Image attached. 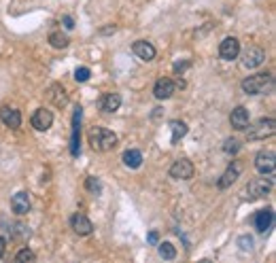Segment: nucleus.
<instances>
[{
  "label": "nucleus",
  "instance_id": "f257e3e1",
  "mask_svg": "<svg viewBox=\"0 0 276 263\" xmlns=\"http://www.w3.org/2000/svg\"><path fill=\"white\" fill-rule=\"evenodd\" d=\"M90 144L94 151H100V153L113 151L117 147V134L106 130V128H94L90 132Z\"/></svg>",
  "mask_w": 276,
  "mask_h": 263
},
{
  "label": "nucleus",
  "instance_id": "f03ea898",
  "mask_svg": "<svg viewBox=\"0 0 276 263\" xmlns=\"http://www.w3.org/2000/svg\"><path fill=\"white\" fill-rule=\"evenodd\" d=\"M268 89H272V75L268 72H259L242 81V92L248 96H257V94H265Z\"/></svg>",
  "mask_w": 276,
  "mask_h": 263
},
{
  "label": "nucleus",
  "instance_id": "7ed1b4c3",
  "mask_svg": "<svg viewBox=\"0 0 276 263\" xmlns=\"http://www.w3.org/2000/svg\"><path fill=\"white\" fill-rule=\"evenodd\" d=\"M274 132H276V121L272 117H265V119H259L255 125H251L246 130V136H248V140H265L270 136H274Z\"/></svg>",
  "mask_w": 276,
  "mask_h": 263
},
{
  "label": "nucleus",
  "instance_id": "20e7f679",
  "mask_svg": "<svg viewBox=\"0 0 276 263\" xmlns=\"http://www.w3.org/2000/svg\"><path fill=\"white\" fill-rule=\"evenodd\" d=\"M276 155H274V151H259L257 153V157H255V168L259 174H272L274 168H276Z\"/></svg>",
  "mask_w": 276,
  "mask_h": 263
},
{
  "label": "nucleus",
  "instance_id": "39448f33",
  "mask_svg": "<svg viewBox=\"0 0 276 263\" xmlns=\"http://www.w3.org/2000/svg\"><path fill=\"white\" fill-rule=\"evenodd\" d=\"M263 62H265V53H263V49H259V47H248V49L242 53V66L248 68V70L259 68Z\"/></svg>",
  "mask_w": 276,
  "mask_h": 263
},
{
  "label": "nucleus",
  "instance_id": "423d86ee",
  "mask_svg": "<svg viewBox=\"0 0 276 263\" xmlns=\"http://www.w3.org/2000/svg\"><path fill=\"white\" fill-rule=\"evenodd\" d=\"M270 189H272V180H265V178H255L248 183L246 187V197L248 199H259L263 197L265 193H270Z\"/></svg>",
  "mask_w": 276,
  "mask_h": 263
},
{
  "label": "nucleus",
  "instance_id": "0eeeda50",
  "mask_svg": "<svg viewBox=\"0 0 276 263\" xmlns=\"http://www.w3.org/2000/svg\"><path fill=\"white\" fill-rule=\"evenodd\" d=\"M170 176L176 180H189L193 176V164L189 159H176L170 166Z\"/></svg>",
  "mask_w": 276,
  "mask_h": 263
},
{
  "label": "nucleus",
  "instance_id": "6e6552de",
  "mask_svg": "<svg viewBox=\"0 0 276 263\" xmlns=\"http://www.w3.org/2000/svg\"><path fill=\"white\" fill-rule=\"evenodd\" d=\"M219 56H221V60H227V62L236 60L240 56V43H238V39H234V36H227V39L219 45Z\"/></svg>",
  "mask_w": 276,
  "mask_h": 263
},
{
  "label": "nucleus",
  "instance_id": "1a4fd4ad",
  "mask_svg": "<svg viewBox=\"0 0 276 263\" xmlns=\"http://www.w3.org/2000/svg\"><path fill=\"white\" fill-rule=\"evenodd\" d=\"M79 134H81V106H77L75 115H73V138H70V153H73V157H77L79 153H81Z\"/></svg>",
  "mask_w": 276,
  "mask_h": 263
},
{
  "label": "nucleus",
  "instance_id": "9d476101",
  "mask_svg": "<svg viewBox=\"0 0 276 263\" xmlns=\"http://www.w3.org/2000/svg\"><path fill=\"white\" fill-rule=\"evenodd\" d=\"M51 123H53L51 111H47V108H39V111H34V115H32V128L34 130L47 132L51 128Z\"/></svg>",
  "mask_w": 276,
  "mask_h": 263
},
{
  "label": "nucleus",
  "instance_id": "9b49d317",
  "mask_svg": "<svg viewBox=\"0 0 276 263\" xmlns=\"http://www.w3.org/2000/svg\"><path fill=\"white\" fill-rule=\"evenodd\" d=\"M11 208H13V212L15 214H28L30 212V193H26V191H20V193H15L11 197Z\"/></svg>",
  "mask_w": 276,
  "mask_h": 263
},
{
  "label": "nucleus",
  "instance_id": "f8f14e48",
  "mask_svg": "<svg viewBox=\"0 0 276 263\" xmlns=\"http://www.w3.org/2000/svg\"><path fill=\"white\" fill-rule=\"evenodd\" d=\"M70 225H73L75 233H79V235H90L94 231V223L87 219L85 214H81V212H77L73 219H70Z\"/></svg>",
  "mask_w": 276,
  "mask_h": 263
},
{
  "label": "nucleus",
  "instance_id": "ddd939ff",
  "mask_svg": "<svg viewBox=\"0 0 276 263\" xmlns=\"http://www.w3.org/2000/svg\"><path fill=\"white\" fill-rule=\"evenodd\" d=\"M229 123L234 130H246L248 128V111L244 106H236L229 115Z\"/></svg>",
  "mask_w": 276,
  "mask_h": 263
},
{
  "label": "nucleus",
  "instance_id": "4468645a",
  "mask_svg": "<svg viewBox=\"0 0 276 263\" xmlns=\"http://www.w3.org/2000/svg\"><path fill=\"white\" fill-rule=\"evenodd\" d=\"M0 119H3V123L7 125V128H20L22 125V113L15 111V108H11V106H3L0 108Z\"/></svg>",
  "mask_w": 276,
  "mask_h": 263
},
{
  "label": "nucleus",
  "instance_id": "2eb2a0df",
  "mask_svg": "<svg viewBox=\"0 0 276 263\" xmlns=\"http://www.w3.org/2000/svg\"><path fill=\"white\" fill-rule=\"evenodd\" d=\"M174 89H176L174 81H170V79H159L157 83H155V87H153V96H155L157 100H168V98L174 94Z\"/></svg>",
  "mask_w": 276,
  "mask_h": 263
},
{
  "label": "nucleus",
  "instance_id": "dca6fc26",
  "mask_svg": "<svg viewBox=\"0 0 276 263\" xmlns=\"http://www.w3.org/2000/svg\"><path fill=\"white\" fill-rule=\"evenodd\" d=\"M132 51H134V56H138L140 60L145 62H151L155 58V47L147 41H136L134 45H132Z\"/></svg>",
  "mask_w": 276,
  "mask_h": 263
},
{
  "label": "nucleus",
  "instance_id": "f3484780",
  "mask_svg": "<svg viewBox=\"0 0 276 263\" xmlns=\"http://www.w3.org/2000/svg\"><path fill=\"white\" fill-rule=\"evenodd\" d=\"M272 221H274V212L270 210V208H265V210H259V212H257V216H255V227H257V231H259V233H265V231L270 229Z\"/></svg>",
  "mask_w": 276,
  "mask_h": 263
},
{
  "label": "nucleus",
  "instance_id": "a211bd4d",
  "mask_svg": "<svg viewBox=\"0 0 276 263\" xmlns=\"http://www.w3.org/2000/svg\"><path fill=\"white\" fill-rule=\"evenodd\" d=\"M238 174H240V170H238V166H229L225 172H223V176L219 178V189H227L229 185H234L236 183V178H238Z\"/></svg>",
  "mask_w": 276,
  "mask_h": 263
},
{
  "label": "nucleus",
  "instance_id": "6ab92c4d",
  "mask_svg": "<svg viewBox=\"0 0 276 263\" xmlns=\"http://www.w3.org/2000/svg\"><path fill=\"white\" fill-rule=\"evenodd\" d=\"M100 106H102V111H106V113H115L121 106V96L119 94H106L102 98Z\"/></svg>",
  "mask_w": 276,
  "mask_h": 263
},
{
  "label": "nucleus",
  "instance_id": "aec40b11",
  "mask_svg": "<svg viewBox=\"0 0 276 263\" xmlns=\"http://www.w3.org/2000/svg\"><path fill=\"white\" fill-rule=\"evenodd\" d=\"M123 164H126L128 168H132V170L140 168V164H142V153L136 151V149L126 151V153H123Z\"/></svg>",
  "mask_w": 276,
  "mask_h": 263
},
{
  "label": "nucleus",
  "instance_id": "412c9836",
  "mask_svg": "<svg viewBox=\"0 0 276 263\" xmlns=\"http://www.w3.org/2000/svg\"><path fill=\"white\" fill-rule=\"evenodd\" d=\"M49 43H51V47H56V49H66L68 47V36L64 34V32H51L49 34Z\"/></svg>",
  "mask_w": 276,
  "mask_h": 263
},
{
  "label": "nucleus",
  "instance_id": "4be33fe9",
  "mask_svg": "<svg viewBox=\"0 0 276 263\" xmlns=\"http://www.w3.org/2000/svg\"><path fill=\"white\" fill-rule=\"evenodd\" d=\"M170 130H172V144H176L187 134V125L183 121H172L170 123Z\"/></svg>",
  "mask_w": 276,
  "mask_h": 263
},
{
  "label": "nucleus",
  "instance_id": "5701e85b",
  "mask_svg": "<svg viewBox=\"0 0 276 263\" xmlns=\"http://www.w3.org/2000/svg\"><path fill=\"white\" fill-rule=\"evenodd\" d=\"M159 257L162 259H174L176 257V248L170 242H162L159 244Z\"/></svg>",
  "mask_w": 276,
  "mask_h": 263
},
{
  "label": "nucleus",
  "instance_id": "b1692460",
  "mask_svg": "<svg viewBox=\"0 0 276 263\" xmlns=\"http://www.w3.org/2000/svg\"><path fill=\"white\" fill-rule=\"evenodd\" d=\"M85 189L90 193H94V195H100V191H102V185H100V180H98L96 176H90L85 180Z\"/></svg>",
  "mask_w": 276,
  "mask_h": 263
},
{
  "label": "nucleus",
  "instance_id": "393cba45",
  "mask_svg": "<svg viewBox=\"0 0 276 263\" xmlns=\"http://www.w3.org/2000/svg\"><path fill=\"white\" fill-rule=\"evenodd\" d=\"M37 259V255L30 250V248H22L20 252H17V257H15V261H20V263H26V261H34Z\"/></svg>",
  "mask_w": 276,
  "mask_h": 263
},
{
  "label": "nucleus",
  "instance_id": "a878e982",
  "mask_svg": "<svg viewBox=\"0 0 276 263\" xmlns=\"http://www.w3.org/2000/svg\"><path fill=\"white\" fill-rule=\"evenodd\" d=\"M90 77H92V70H90V68H85V66H81V68H77V70H75V79L79 81V83H85V81L90 79Z\"/></svg>",
  "mask_w": 276,
  "mask_h": 263
},
{
  "label": "nucleus",
  "instance_id": "bb28decb",
  "mask_svg": "<svg viewBox=\"0 0 276 263\" xmlns=\"http://www.w3.org/2000/svg\"><path fill=\"white\" fill-rule=\"evenodd\" d=\"M223 151H225V153H238V151H240V142H238L236 138H229V140H225V147H223Z\"/></svg>",
  "mask_w": 276,
  "mask_h": 263
},
{
  "label": "nucleus",
  "instance_id": "cd10ccee",
  "mask_svg": "<svg viewBox=\"0 0 276 263\" xmlns=\"http://www.w3.org/2000/svg\"><path fill=\"white\" fill-rule=\"evenodd\" d=\"M240 248H242V250H251L253 248V238L242 235V238H240Z\"/></svg>",
  "mask_w": 276,
  "mask_h": 263
},
{
  "label": "nucleus",
  "instance_id": "c85d7f7f",
  "mask_svg": "<svg viewBox=\"0 0 276 263\" xmlns=\"http://www.w3.org/2000/svg\"><path fill=\"white\" fill-rule=\"evenodd\" d=\"M62 22H64V26H66L68 30H73V28H75V20H73V17H70V15H66Z\"/></svg>",
  "mask_w": 276,
  "mask_h": 263
},
{
  "label": "nucleus",
  "instance_id": "c756f323",
  "mask_svg": "<svg viewBox=\"0 0 276 263\" xmlns=\"http://www.w3.org/2000/svg\"><path fill=\"white\" fill-rule=\"evenodd\" d=\"M5 252H7V240L0 235V257H5Z\"/></svg>",
  "mask_w": 276,
  "mask_h": 263
},
{
  "label": "nucleus",
  "instance_id": "7c9ffc66",
  "mask_svg": "<svg viewBox=\"0 0 276 263\" xmlns=\"http://www.w3.org/2000/svg\"><path fill=\"white\" fill-rule=\"evenodd\" d=\"M157 240H159L157 231H151V233H149V242H151V244H157Z\"/></svg>",
  "mask_w": 276,
  "mask_h": 263
},
{
  "label": "nucleus",
  "instance_id": "2f4dec72",
  "mask_svg": "<svg viewBox=\"0 0 276 263\" xmlns=\"http://www.w3.org/2000/svg\"><path fill=\"white\" fill-rule=\"evenodd\" d=\"M111 32H115V26H109V28H102L100 30V34H111Z\"/></svg>",
  "mask_w": 276,
  "mask_h": 263
}]
</instances>
